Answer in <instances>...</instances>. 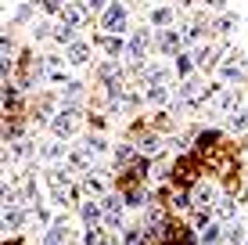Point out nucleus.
I'll return each mask as SVG.
<instances>
[{"mask_svg": "<svg viewBox=\"0 0 248 245\" xmlns=\"http://www.w3.org/2000/svg\"><path fill=\"white\" fill-rule=\"evenodd\" d=\"M151 44H155L151 25H137V29L130 33V40H126V62L140 69V65L148 62V47H151Z\"/></svg>", "mask_w": 248, "mask_h": 245, "instance_id": "f257e3e1", "label": "nucleus"}, {"mask_svg": "<svg viewBox=\"0 0 248 245\" xmlns=\"http://www.w3.org/2000/svg\"><path fill=\"white\" fill-rule=\"evenodd\" d=\"M126 25H130V7L112 0V4L101 11V33H119V36H123Z\"/></svg>", "mask_w": 248, "mask_h": 245, "instance_id": "f03ea898", "label": "nucleus"}, {"mask_svg": "<svg viewBox=\"0 0 248 245\" xmlns=\"http://www.w3.org/2000/svg\"><path fill=\"white\" fill-rule=\"evenodd\" d=\"M50 130H54V137H76V130H79V112H76V105H62L54 112V119H50Z\"/></svg>", "mask_w": 248, "mask_h": 245, "instance_id": "7ed1b4c3", "label": "nucleus"}, {"mask_svg": "<svg viewBox=\"0 0 248 245\" xmlns=\"http://www.w3.org/2000/svg\"><path fill=\"white\" fill-rule=\"evenodd\" d=\"M176 98L184 101V105H191V108H198L202 101H212V87H205L202 80H180V87H176Z\"/></svg>", "mask_w": 248, "mask_h": 245, "instance_id": "20e7f679", "label": "nucleus"}, {"mask_svg": "<svg viewBox=\"0 0 248 245\" xmlns=\"http://www.w3.org/2000/svg\"><path fill=\"white\" fill-rule=\"evenodd\" d=\"M184 44H187V36H184V29H176V25L158 29V36H155V47L162 50V54H180Z\"/></svg>", "mask_w": 248, "mask_h": 245, "instance_id": "39448f33", "label": "nucleus"}, {"mask_svg": "<svg viewBox=\"0 0 248 245\" xmlns=\"http://www.w3.org/2000/svg\"><path fill=\"white\" fill-rule=\"evenodd\" d=\"M90 58H93V44H87V40H72V44L65 47V62L72 65V69L90 65Z\"/></svg>", "mask_w": 248, "mask_h": 245, "instance_id": "423d86ee", "label": "nucleus"}, {"mask_svg": "<svg viewBox=\"0 0 248 245\" xmlns=\"http://www.w3.org/2000/svg\"><path fill=\"white\" fill-rule=\"evenodd\" d=\"M68 238H72L68 216H58V220H50V224H47V231H44V245H68Z\"/></svg>", "mask_w": 248, "mask_h": 245, "instance_id": "0eeeda50", "label": "nucleus"}, {"mask_svg": "<svg viewBox=\"0 0 248 245\" xmlns=\"http://www.w3.org/2000/svg\"><path fill=\"white\" fill-rule=\"evenodd\" d=\"M87 15H90V7L83 4V0H68L58 18H62V25H72V29H79V25L87 22Z\"/></svg>", "mask_w": 248, "mask_h": 245, "instance_id": "6e6552de", "label": "nucleus"}, {"mask_svg": "<svg viewBox=\"0 0 248 245\" xmlns=\"http://www.w3.org/2000/svg\"><path fill=\"white\" fill-rule=\"evenodd\" d=\"M40 159H44V163H50V166L65 163V159H68V145H65L62 137H50V141H44V145H40Z\"/></svg>", "mask_w": 248, "mask_h": 245, "instance_id": "1a4fd4ad", "label": "nucleus"}, {"mask_svg": "<svg viewBox=\"0 0 248 245\" xmlns=\"http://www.w3.org/2000/svg\"><path fill=\"white\" fill-rule=\"evenodd\" d=\"M191 202H194L198 209H212V206L219 202V188H216L212 180H198V188H194Z\"/></svg>", "mask_w": 248, "mask_h": 245, "instance_id": "9d476101", "label": "nucleus"}, {"mask_svg": "<svg viewBox=\"0 0 248 245\" xmlns=\"http://www.w3.org/2000/svg\"><path fill=\"white\" fill-rule=\"evenodd\" d=\"M173 98H176V90L169 87V83H148V87H144V101H148V105H158V108H166Z\"/></svg>", "mask_w": 248, "mask_h": 245, "instance_id": "9b49d317", "label": "nucleus"}, {"mask_svg": "<svg viewBox=\"0 0 248 245\" xmlns=\"http://www.w3.org/2000/svg\"><path fill=\"white\" fill-rule=\"evenodd\" d=\"M97 80L105 83V87L123 83V58H105V62L97 65Z\"/></svg>", "mask_w": 248, "mask_h": 245, "instance_id": "f8f14e48", "label": "nucleus"}, {"mask_svg": "<svg viewBox=\"0 0 248 245\" xmlns=\"http://www.w3.org/2000/svg\"><path fill=\"white\" fill-rule=\"evenodd\" d=\"M93 47H101L108 58H123L126 54V40L119 36V33H101V36L93 40Z\"/></svg>", "mask_w": 248, "mask_h": 245, "instance_id": "ddd939ff", "label": "nucleus"}, {"mask_svg": "<svg viewBox=\"0 0 248 245\" xmlns=\"http://www.w3.org/2000/svg\"><path fill=\"white\" fill-rule=\"evenodd\" d=\"M101 206H105V224L108 227H123V209H126L123 198H119V195H105Z\"/></svg>", "mask_w": 248, "mask_h": 245, "instance_id": "4468645a", "label": "nucleus"}, {"mask_svg": "<svg viewBox=\"0 0 248 245\" xmlns=\"http://www.w3.org/2000/svg\"><path fill=\"white\" fill-rule=\"evenodd\" d=\"M241 105V90L237 87H227V90H219V94H212V108H216V112H234V108Z\"/></svg>", "mask_w": 248, "mask_h": 245, "instance_id": "2eb2a0df", "label": "nucleus"}, {"mask_svg": "<svg viewBox=\"0 0 248 245\" xmlns=\"http://www.w3.org/2000/svg\"><path fill=\"white\" fill-rule=\"evenodd\" d=\"M245 76V62L237 54H230V58H223L219 62V80H227V83H237Z\"/></svg>", "mask_w": 248, "mask_h": 245, "instance_id": "dca6fc26", "label": "nucleus"}, {"mask_svg": "<svg viewBox=\"0 0 248 245\" xmlns=\"http://www.w3.org/2000/svg\"><path fill=\"white\" fill-rule=\"evenodd\" d=\"M44 180H47V188H50V191L68 188V184H72V170H68V166H50V170L44 173Z\"/></svg>", "mask_w": 248, "mask_h": 245, "instance_id": "f3484780", "label": "nucleus"}, {"mask_svg": "<svg viewBox=\"0 0 248 245\" xmlns=\"http://www.w3.org/2000/svg\"><path fill=\"white\" fill-rule=\"evenodd\" d=\"M212 213H216V220H219V224H230V220H237V198H230V195H219V202L212 206Z\"/></svg>", "mask_w": 248, "mask_h": 245, "instance_id": "a211bd4d", "label": "nucleus"}, {"mask_svg": "<svg viewBox=\"0 0 248 245\" xmlns=\"http://www.w3.org/2000/svg\"><path fill=\"white\" fill-rule=\"evenodd\" d=\"M83 191H87V195H93V198H105L108 195V180L101 173H83Z\"/></svg>", "mask_w": 248, "mask_h": 245, "instance_id": "6ab92c4d", "label": "nucleus"}, {"mask_svg": "<svg viewBox=\"0 0 248 245\" xmlns=\"http://www.w3.org/2000/svg\"><path fill=\"white\" fill-rule=\"evenodd\" d=\"M169 76H173V69L166 62H151V65H144V87L148 83H169Z\"/></svg>", "mask_w": 248, "mask_h": 245, "instance_id": "aec40b11", "label": "nucleus"}, {"mask_svg": "<svg viewBox=\"0 0 248 245\" xmlns=\"http://www.w3.org/2000/svg\"><path fill=\"white\" fill-rule=\"evenodd\" d=\"M194 65H198L202 72H209V69H219V58H216V47L202 44L198 50H194Z\"/></svg>", "mask_w": 248, "mask_h": 245, "instance_id": "412c9836", "label": "nucleus"}, {"mask_svg": "<svg viewBox=\"0 0 248 245\" xmlns=\"http://www.w3.org/2000/svg\"><path fill=\"white\" fill-rule=\"evenodd\" d=\"M173 18H176L173 7H151V11H148V25H151V29H169Z\"/></svg>", "mask_w": 248, "mask_h": 245, "instance_id": "4be33fe9", "label": "nucleus"}, {"mask_svg": "<svg viewBox=\"0 0 248 245\" xmlns=\"http://www.w3.org/2000/svg\"><path fill=\"white\" fill-rule=\"evenodd\" d=\"M79 220L87 227H97L105 220V206H97V202H79Z\"/></svg>", "mask_w": 248, "mask_h": 245, "instance_id": "5701e85b", "label": "nucleus"}, {"mask_svg": "<svg viewBox=\"0 0 248 245\" xmlns=\"http://www.w3.org/2000/svg\"><path fill=\"white\" fill-rule=\"evenodd\" d=\"M22 224H25L22 206H4V231H7V234H18Z\"/></svg>", "mask_w": 248, "mask_h": 245, "instance_id": "b1692460", "label": "nucleus"}, {"mask_svg": "<svg viewBox=\"0 0 248 245\" xmlns=\"http://www.w3.org/2000/svg\"><path fill=\"white\" fill-rule=\"evenodd\" d=\"M65 166L72 173H90V155L83 148H68V159H65Z\"/></svg>", "mask_w": 248, "mask_h": 245, "instance_id": "393cba45", "label": "nucleus"}, {"mask_svg": "<svg viewBox=\"0 0 248 245\" xmlns=\"http://www.w3.org/2000/svg\"><path fill=\"white\" fill-rule=\"evenodd\" d=\"M245 238H248V224L230 220V224H227V231H223V242H227V245H241Z\"/></svg>", "mask_w": 248, "mask_h": 245, "instance_id": "a878e982", "label": "nucleus"}, {"mask_svg": "<svg viewBox=\"0 0 248 245\" xmlns=\"http://www.w3.org/2000/svg\"><path fill=\"white\" fill-rule=\"evenodd\" d=\"M87 155L93 159V155H108V141L101 137V133H90V137H83V145H79Z\"/></svg>", "mask_w": 248, "mask_h": 245, "instance_id": "bb28decb", "label": "nucleus"}, {"mask_svg": "<svg viewBox=\"0 0 248 245\" xmlns=\"http://www.w3.org/2000/svg\"><path fill=\"white\" fill-rule=\"evenodd\" d=\"M223 231H227V227L219 224V220L202 224V242H205V245H216V242H223Z\"/></svg>", "mask_w": 248, "mask_h": 245, "instance_id": "cd10ccee", "label": "nucleus"}, {"mask_svg": "<svg viewBox=\"0 0 248 245\" xmlns=\"http://www.w3.org/2000/svg\"><path fill=\"white\" fill-rule=\"evenodd\" d=\"M32 151H36V148H32V141H25V137H18V141H15L11 148H7V155H4V159H15V163H22V159H29Z\"/></svg>", "mask_w": 248, "mask_h": 245, "instance_id": "c85d7f7f", "label": "nucleus"}, {"mask_svg": "<svg viewBox=\"0 0 248 245\" xmlns=\"http://www.w3.org/2000/svg\"><path fill=\"white\" fill-rule=\"evenodd\" d=\"M191 69H198V65H194V54H187V50H180V54H173V72L176 76H191Z\"/></svg>", "mask_w": 248, "mask_h": 245, "instance_id": "c756f323", "label": "nucleus"}, {"mask_svg": "<svg viewBox=\"0 0 248 245\" xmlns=\"http://www.w3.org/2000/svg\"><path fill=\"white\" fill-rule=\"evenodd\" d=\"M227 130L230 133H245L248 130V108H234V112L227 115Z\"/></svg>", "mask_w": 248, "mask_h": 245, "instance_id": "7c9ffc66", "label": "nucleus"}, {"mask_svg": "<svg viewBox=\"0 0 248 245\" xmlns=\"http://www.w3.org/2000/svg\"><path fill=\"white\" fill-rule=\"evenodd\" d=\"M50 202H54V206H72V202H76V188H72V184H68V188H58V191H50Z\"/></svg>", "mask_w": 248, "mask_h": 245, "instance_id": "2f4dec72", "label": "nucleus"}, {"mask_svg": "<svg viewBox=\"0 0 248 245\" xmlns=\"http://www.w3.org/2000/svg\"><path fill=\"white\" fill-rule=\"evenodd\" d=\"M62 98L68 101V105H79V98H83V83H79V80H68V83H65V90H62Z\"/></svg>", "mask_w": 248, "mask_h": 245, "instance_id": "473e14b6", "label": "nucleus"}, {"mask_svg": "<svg viewBox=\"0 0 248 245\" xmlns=\"http://www.w3.org/2000/svg\"><path fill=\"white\" fill-rule=\"evenodd\" d=\"M137 151H140V155H158V151H162V141L155 137V133H148V137H140Z\"/></svg>", "mask_w": 248, "mask_h": 245, "instance_id": "72a5a7b5", "label": "nucleus"}, {"mask_svg": "<svg viewBox=\"0 0 248 245\" xmlns=\"http://www.w3.org/2000/svg\"><path fill=\"white\" fill-rule=\"evenodd\" d=\"M234 25H237V15L227 11V15H219V18H216V25H212V29H216V33H234Z\"/></svg>", "mask_w": 248, "mask_h": 245, "instance_id": "f704fd0d", "label": "nucleus"}, {"mask_svg": "<svg viewBox=\"0 0 248 245\" xmlns=\"http://www.w3.org/2000/svg\"><path fill=\"white\" fill-rule=\"evenodd\" d=\"M101 238H105L101 224H97V227H87V231H83V245H101Z\"/></svg>", "mask_w": 248, "mask_h": 245, "instance_id": "c9c22d12", "label": "nucleus"}, {"mask_svg": "<svg viewBox=\"0 0 248 245\" xmlns=\"http://www.w3.org/2000/svg\"><path fill=\"white\" fill-rule=\"evenodd\" d=\"M54 40H58V44H72V40H76V29H72V25H58V29H54Z\"/></svg>", "mask_w": 248, "mask_h": 245, "instance_id": "e433bc0d", "label": "nucleus"}, {"mask_svg": "<svg viewBox=\"0 0 248 245\" xmlns=\"http://www.w3.org/2000/svg\"><path fill=\"white\" fill-rule=\"evenodd\" d=\"M32 18V0H22V7L15 11V22H29Z\"/></svg>", "mask_w": 248, "mask_h": 245, "instance_id": "4c0bfd02", "label": "nucleus"}, {"mask_svg": "<svg viewBox=\"0 0 248 245\" xmlns=\"http://www.w3.org/2000/svg\"><path fill=\"white\" fill-rule=\"evenodd\" d=\"M112 155L119 159V163H130V159H133V148H130V145H115Z\"/></svg>", "mask_w": 248, "mask_h": 245, "instance_id": "58836bf2", "label": "nucleus"}, {"mask_svg": "<svg viewBox=\"0 0 248 245\" xmlns=\"http://www.w3.org/2000/svg\"><path fill=\"white\" fill-rule=\"evenodd\" d=\"M83 4H87L90 11H97V15H101V11H105L108 4H112V0H83Z\"/></svg>", "mask_w": 248, "mask_h": 245, "instance_id": "ea45409f", "label": "nucleus"}, {"mask_svg": "<svg viewBox=\"0 0 248 245\" xmlns=\"http://www.w3.org/2000/svg\"><path fill=\"white\" fill-rule=\"evenodd\" d=\"M126 206H144V191H130V195H126Z\"/></svg>", "mask_w": 248, "mask_h": 245, "instance_id": "a19ab883", "label": "nucleus"}, {"mask_svg": "<svg viewBox=\"0 0 248 245\" xmlns=\"http://www.w3.org/2000/svg\"><path fill=\"white\" fill-rule=\"evenodd\" d=\"M148 224L151 227H162V209H148Z\"/></svg>", "mask_w": 248, "mask_h": 245, "instance_id": "79ce46f5", "label": "nucleus"}, {"mask_svg": "<svg viewBox=\"0 0 248 245\" xmlns=\"http://www.w3.org/2000/svg\"><path fill=\"white\" fill-rule=\"evenodd\" d=\"M137 242H140V234H137V231H126L123 234V245H137Z\"/></svg>", "mask_w": 248, "mask_h": 245, "instance_id": "37998d69", "label": "nucleus"}, {"mask_svg": "<svg viewBox=\"0 0 248 245\" xmlns=\"http://www.w3.org/2000/svg\"><path fill=\"white\" fill-rule=\"evenodd\" d=\"M101 245H119V242H115V234H112V231H105V238H101Z\"/></svg>", "mask_w": 248, "mask_h": 245, "instance_id": "c03bdc74", "label": "nucleus"}, {"mask_svg": "<svg viewBox=\"0 0 248 245\" xmlns=\"http://www.w3.org/2000/svg\"><path fill=\"white\" fill-rule=\"evenodd\" d=\"M202 4H205V7H219L223 0H202Z\"/></svg>", "mask_w": 248, "mask_h": 245, "instance_id": "a18cd8bd", "label": "nucleus"}, {"mask_svg": "<svg viewBox=\"0 0 248 245\" xmlns=\"http://www.w3.org/2000/svg\"><path fill=\"white\" fill-rule=\"evenodd\" d=\"M241 245H248V238H245V242H241Z\"/></svg>", "mask_w": 248, "mask_h": 245, "instance_id": "49530a36", "label": "nucleus"}, {"mask_svg": "<svg viewBox=\"0 0 248 245\" xmlns=\"http://www.w3.org/2000/svg\"><path fill=\"white\" fill-rule=\"evenodd\" d=\"M32 4H36V0H32Z\"/></svg>", "mask_w": 248, "mask_h": 245, "instance_id": "de8ad7c7", "label": "nucleus"}]
</instances>
